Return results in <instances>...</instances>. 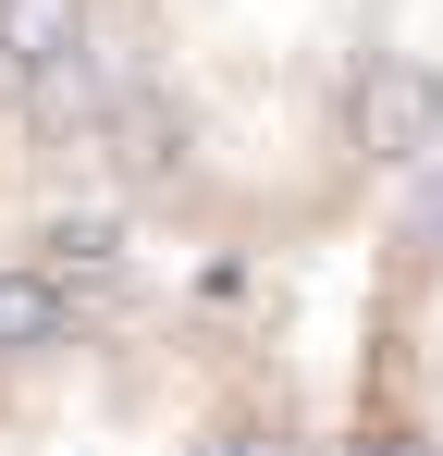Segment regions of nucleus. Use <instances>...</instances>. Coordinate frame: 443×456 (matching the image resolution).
<instances>
[{
  "label": "nucleus",
  "instance_id": "f257e3e1",
  "mask_svg": "<svg viewBox=\"0 0 443 456\" xmlns=\"http://www.w3.org/2000/svg\"><path fill=\"white\" fill-rule=\"evenodd\" d=\"M431 160L443 0H111L99 198L148 247L320 284Z\"/></svg>",
  "mask_w": 443,
  "mask_h": 456
},
{
  "label": "nucleus",
  "instance_id": "f03ea898",
  "mask_svg": "<svg viewBox=\"0 0 443 456\" xmlns=\"http://www.w3.org/2000/svg\"><path fill=\"white\" fill-rule=\"evenodd\" d=\"M0 456H333L308 284L124 223L0 247Z\"/></svg>",
  "mask_w": 443,
  "mask_h": 456
},
{
  "label": "nucleus",
  "instance_id": "7ed1b4c3",
  "mask_svg": "<svg viewBox=\"0 0 443 456\" xmlns=\"http://www.w3.org/2000/svg\"><path fill=\"white\" fill-rule=\"evenodd\" d=\"M320 444L333 456H443V160L382 198L358 234V297L320 346Z\"/></svg>",
  "mask_w": 443,
  "mask_h": 456
},
{
  "label": "nucleus",
  "instance_id": "20e7f679",
  "mask_svg": "<svg viewBox=\"0 0 443 456\" xmlns=\"http://www.w3.org/2000/svg\"><path fill=\"white\" fill-rule=\"evenodd\" d=\"M99 86H111V0H0V247L111 223Z\"/></svg>",
  "mask_w": 443,
  "mask_h": 456
}]
</instances>
